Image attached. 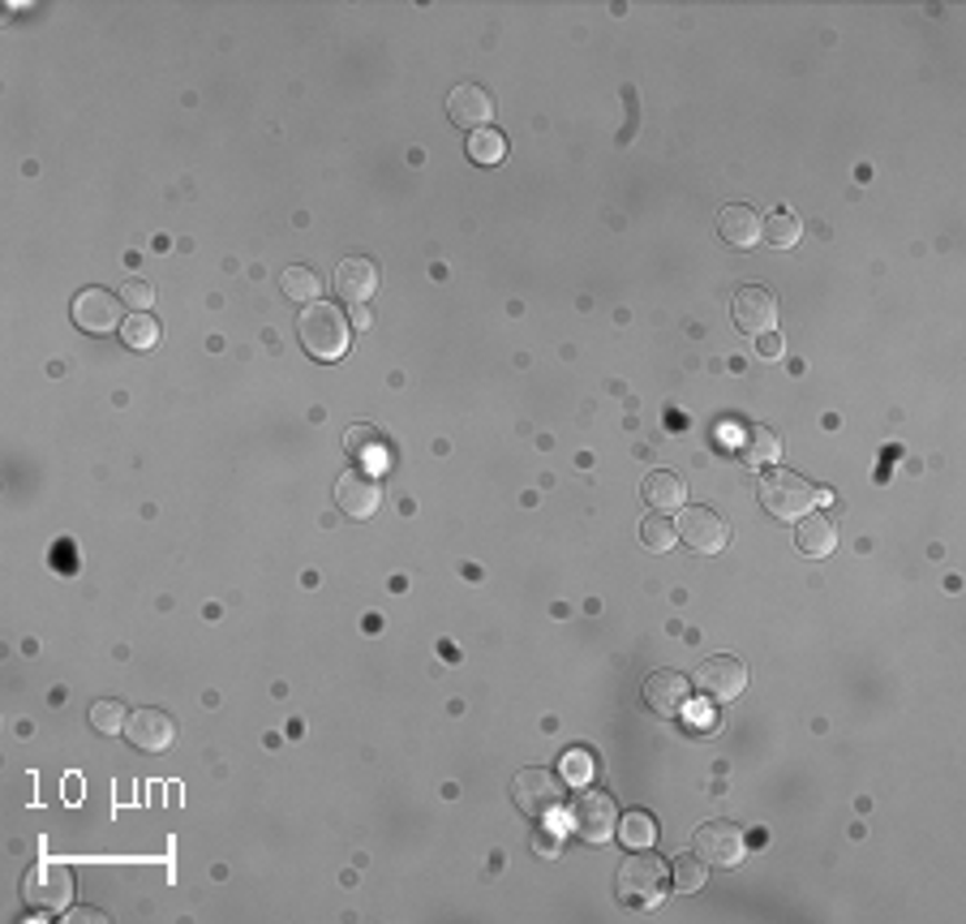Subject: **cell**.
<instances>
[{
	"label": "cell",
	"mask_w": 966,
	"mask_h": 924,
	"mask_svg": "<svg viewBox=\"0 0 966 924\" xmlns=\"http://www.w3.org/2000/svg\"><path fill=\"white\" fill-rule=\"evenodd\" d=\"M280 284H284V293H289L292 301H319L322 293V275L314 271V267H289L284 275H280Z\"/></svg>",
	"instance_id": "obj_27"
},
{
	"label": "cell",
	"mask_w": 966,
	"mask_h": 924,
	"mask_svg": "<svg viewBox=\"0 0 966 924\" xmlns=\"http://www.w3.org/2000/svg\"><path fill=\"white\" fill-rule=\"evenodd\" d=\"M349 452L356 456V464H365V473H386L391 469V452L379 439V430L370 426H353L349 430Z\"/></svg>",
	"instance_id": "obj_20"
},
{
	"label": "cell",
	"mask_w": 966,
	"mask_h": 924,
	"mask_svg": "<svg viewBox=\"0 0 966 924\" xmlns=\"http://www.w3.org/2000/svg\"><path fill=\"white\" fill-rule=\"evenodd\" d=\"M125 723H129V714H125V705H121V701L103 696V701H95V705H91V726H95L99 735H117V731H125Z\"/></svg>",
	"instance_id": "obj_30"
},
{
	"label": "cell",
	"mask_w": 966,
	"mask_h": 924,
	"mask_svg": "<svg viewBox=\"0 0 966 924\" xmlns=\"http://www.w3.org/2000/svg\"><path fill=\"white\" fill-rule=\"evenodd\" d=\"M641 495L653 512H675V508H683V499H687V486H683V478L671 473V469H653L641 482Z\"/></svg>",
	"instance_id": "obj_19"
},
{
	"label": "cell",
	"mask_w": 966,
	"mask_h": 924,
	"mask_svg": "<svg viewBox=\"0 0 966 924\" xmlns=\"http://www.w3.org/2000/svg\"><path fill=\"white\" fill-rule=\"evenodd\" d=\"M22 894L39 912H69V903H73V873L64 864H48L43 860V864H34L31 873H27Z\"/></svg>",
	"instance_id": "obj_7"
},
{
	"label": "cell",
	"mask_w": 966,
	"mask_h": 924,
	"mask_svg": "<svg viewBox=\"0 0 966 924\" xmlns=\"http://www.w3.org/2000/svg\"><path fill=\"white\" fill-rule=\"evenodd\" d=\"M761 503L773 521H799L816 508V486L807 482L804 473L791 469H769L761 478Z\"/></svg>",
	"instance_id": "obj_3"
},
{
	"label": "cell",
	"mask_w": 966,
	"mask_h": 924,
	"mask_svg": "<svg viewBox=\"0 0 966 924\" xmlns=\"http://www.w3.org/2000/svg\"><path fill=\"white\" fill-rule=\"evenodd\" d=\"M641 542L648 551H657V555H666L671 546L678 542V529L666 521V512H653V516H644L641 525Z\"/></svg>",
	"instance_id": "obj_29"
},
{
	"label": "cell",
	"mask_w": 966,
	"mask_h": 924,
	"mask_svg": "<svg viewBox=\"0 0 966 924\" xmlns=\"http://www.w3.org/2000/svg\"><path fill=\"white\" fill-rule=\"evenodd\" d=\"M795 546L804 551L807 560H825V555H834L837 546V529L829 516H821V512H807L799 516V529H795Z\"/></svg>",
	"instance_id": "obj_18"
},
{
	"label": "cell",
	"mask_w": 966,
	"mask_h": 924,
	"mask_svg": "<svg viewBox=\"0 0 966 924\" xmlns=\"http://www.w3.org/2000/svg\"><path fill=\"white\" fill-rule=\"evenodd\" d=\"M335 503H340V512H344L349 521H370V516L383 508V486H379L374 473L349 469V473L340 478V486H335Z\"/></svg>",
	"instance_id": "obj_11"
},
{
	"label": "cell",
	"mask_w": 966,
	"mask_h": 924,
	"mask_svg": "<svg viewBox=\"0 0 966 924\" xmlns=\"http://www.w3.org/2000/svg\"><path fill=\"white\" fill-rule=\"evenodd\" d=\"M301 344L314 362H340L349 353V340H353V328H349V314L331 301H310L301 310Z\"/></svg>",
	"instance_id": "obj_1"
},
{
	"label": "cell",
	"mask_w": 966,
	"mask_h": 924,
	"mask_svg": "<svg viewBox=\"0 0 966 924\" xmlns=\"http://www.w3.org/2000/svg\"><path fill=\"white\" fill-rule=\"evenodd\" d=\"M761 237L769 241L773 250H791V245L804 237V224H799V215H791V211H773L769 220L761 224Z\"/></svg>",
	"instance_id": "obj_25"
},
{
	"label": "cell",
	"mask_w": 966,
	"mask_h": 924,
	"mask_svg": "<svg viewBox=\"0 0 966 924\" xmlns=\"http://www.w3.org/2000/svg\"><path fill=\"white\" fill-rule=\"evenodd\" d=\"M447 117L464 130H490L494 121V96L477 82H460L447 96Z\"/></svg>",
	"instance_id": "obj_12"
},
{
	"label": "cell",
	"mask_w": 966,
	"mask_h": 924,
	"mask_svg": "<svg viewBox=\"0 0 966 924\" xmlns=\"http://www.w3.org/2000/svg\"><path fill=\"white\" fill-rule=\"evenodd\" d=\"M512 795L520 813H529V817H550V813L563 808V779L542 770V765H529V770L515 774Z\"/></svg>",
	"instance_id": "obj_5"
},
{
	"label": "cell",
	"mask_w": 966,
	"mask_h": 924,
	"mask_svg": "<svg viewBox=\"0 0 966 924\" xmlns=\"http://www.w3.org/2000/svg\"><path fill=\"white\" fill-rule=\"evenodd\" d=\"M717 229H722V241L735 245V250H756V245H761V215H756L747 202L722 207Z\"/></svg>",
	"instance_id": "obj_17"
},
{
	"label": "cell",
	"mask_w": 966,
	"mask_h": 924,
	"mask_svg": "<svg viewBox=\"0 0 966 924\" xmlns=\"http://www.w3.org/2000/svg\"><path fill=\"white\" fill-rule=\"evenodd\" d=\"M121 340H125L129 349H138V353L155 349V344H160V319H151L147 310H133L125 323H121Z\"/></svg>",
	"instance_id": "obj_24"
},
{
	"label": "cell",
	"mask_w": 966,
	"mask_h": 924,
	"mask_svg": "<svg viewBox=\"0 0 966 924\" xmlns=\"http://www.w3.org/2000/svg\"><path fill=\"white\" fill-rule=\"evenodd\" d=\"M335 293L353 305H365V301L379 293V267L374 259H344L340 271H335Z\"/></svg>",
	"instance_id": "obj_16"
},
{
	"label": "cell",
	"mask_w": 966,
	"mask_h": 924,
	"mask_svg": "<svg viewBox=\"0 0 966 924\" xmlns=\"http://www.w3.org/2000/svg\"><path fill=\"white\" fill-rule=\"evenodd\" d=\"M64 800H82V779H69V783H64Z\"/></svg>",
	"instance_id": "obj_36"
},
{
	"label": "cell",
	"mask_w": 966,
	"mask_h": 924,
	"mask_svg": "<svg viewBox=\"0 0 966 924\" xmlns=\"http://www.w3.org/2000/svg\"><path fill=\"white\" fill-rule=\"evenodd\" d=\"M696 689L708 696V701H717V705H726V701H735V696L747 689V666H743L735 654H713L696 666Z\"/></svg>",
	"instance_id": "obj_9"
},
{
	"label": "cell",
	"mask_w": 966,
	"mask_h": 924,
	"mask_svg": "<svg viewBox=\"0 0 966 924\" xmlns=\"http://www.w3.org/2000/svg\"><path fill=\"white\" fill-rule=\"evenodd\" d=\"M666 891H671V868H666L662 856L636 852V856L623 860V868H618V898L632 912H657Z\"/></svg>",
	"instance_id": "obj_2"
},
{
	"label": "cell",
	"mask_w": 966,
	"mask_h": 924,
	"mask_svg": "<svg viewBox=\"0 0 966 924\" xmlns=\"http://www.w3.org/2000/svg\"><path fill=\"white\" fill-rule=\"evenodd\" d=\"M353 328H370V310H365V305H356V314H353Z\"/></svg>",
	"instance_id": "obj_37"
},
{
	"label": "cell",
	"mask_w": 966,
	"mask_h": 924,
	"mask_svg": "<svg viewBox=\"0 0 966 924\" xmlns=\"http://www.w3.org/2000/svg\"><path fill=\"white\" fill-rule=\"evenodd\" d=\"M705 860L696 856V852H683V856L671 864V886H675L678 894H692V891H701L705 886Z\"/></svg>",
	"instance_id": "obj_28"
},
{
	"label": "cell",
	"mask_w": 966,
	"mask_h": 924,
	"mask_svg": "<svg viewBox=\"0 0 966 924\" xmlns=\"http://www.w3.org/2000/svg\"><path fill=\"white\" fill-rule=\"evenodd\" d=\"M683 714H687V723H696L701 731H708V726H713V710H705V705H696V710H687V705H683Z\"/></svg>",
	"instance_id": "obj_34"
},
{
	"label": "cell",
	"mask_w": 966,
	"mask_h": 924,
	"mask_svg": "<svg viewBox=\"0 0 966 924\" xmlns=\"http://www.w3.org/2000/svg\"><path fill=\"white\" fill-rule=\"evenodd\" d=\"M559 774H563V783H572V787H588V783L597 779V757H593L588 749H567L563 761H559Z\"/></svg>",
	"instance_id": "obj_26"
},
{
	"label": "cell",
	"mask_w": 966,
	"mask_h": 924,
	"mask_svg": "<svg viewBox=\"0 0 966 924\" xmlns=\"http://www.w3.org/2000/svg\"><path fill=\"white\" fill-rule=\"evenodd\" d=\"M121 301H125V305H133V310H147V305L155 301V289H151L147 280H129L125 289H121Z\"/></svg>",
	"instance_id": "obj_31"
},
{
	"label": "cell",
	"mask_w": 966,
	"mask_h": 924,
	"mask_svg": "<svg viewBox=\"0 0 966 924\" xmlns=\"http://www.w3.org/2000/svg\"><path fill=\"white\" fill-rule=\"evenodd\" d=\"M567 830L576 834L580 843H588V847H606L614 838V830H618V808H614V800L606 792H584L576 795V804L567 808Z\"/></svg>",
	"instance_id": "obj_4"
},
{
	"label": "cell",
	"mask_w": 966,
	"mask_h": 924,
	"mask_svg": "<svg viewBox=\"0 0 966 924\" xmlns=\"http://www.w3.org/2000/svg\"><path fill=\"white\" fill-rule=\"evenodd\" d=\"M533 847H537V856H559L563 852V843H559V834H550V830H537V838H533Z\"/></svg>",
	"instance_id": "obj_33"
},
{
	"label": "cell",
	"mask_w": 966,
	"mask_h": 924,
	"mask_svg": "<svg viewBox=\"0 0 966 924\" xmlns=\"http://www.w3.org/2000/svg\"><path fill=\"white\" fill-rule=\"evenodd\" d=\"M614 834L623 838V847H632V852H648V847L657 843V822H653L644 808H632V813L618 822Z\"/></svg>",
	"instance_id": "obj_22"
},
{
	"label": "cell",
	"mask_w": 966,
	"mask_h": 924,
	"mask_svg": "<svg viewBox=\"0 0 966 924\" xmlns=\"http://www.w3.org/2000/svg\"><path fill=\"white\" fill-rule=\"evenodd\" d=\"M678 542H687L692 551H701V555H722L726 546H731V525H726V516L722 512H713V508H683L678 512Z\"/></svg>",
	"instance_id": "obj_6"
},
{
	"label": "cell",
	"mask_w": 966,
	"mask_h": 924,
	"mask_svg": "<svg viewBox=\"0 0 966 924\" xmlns=\"http://www.w3.org/2000/svg\"><path fill=\"white\" fill-rule=\"evenodd\" d=\"M469 160L485 168L503 164V160H507V138L494 130V125H490V130H473L469 133Z\"/></svg>",
	"instance_id": "obj_23"
},
{
	"label": "cell",
	"mask_w": 966,
	"mask_h": 924,
	"mask_svg": "<svg viewBox=\"0 0 966 924\" xmlns=\"http://www.w3.org/2000/svg\"><path fill=\"white\" fill-rule=\"evenodd\" d=\"M125 735H129V744L142 749V753H163V749L177 740V723H172V714H163V710H138V714H129Z\"/></svg>",
	"instance_id": "obj_15"
},
{
	"label": "cell",
	"mask_w": 966,
	"mask_h": 924,
	"mask_svg": "<svg viewBox=\"0 0 966 924\" xmlns=\"http://www.w3.org/2000/svg\"><path fill=\"white\" fill-rule=\"evenodd\" d=\"M692 847H696V856L705 860V864L731 868V864H739L743 852H747V834H743V830L735 822L717 817V822H705L701 830H696Z\"/></svg>",
	"instance_id": "obj_8"
},
{
	"label": "cell",
	"mask_w": 966,
	"mask_h": 924,
	"mask_svg": "<svg viewBox=\"0 0 966 924\" xmlns=\"http://www.w3.org/2000/svg\"><path fill=\"white\" fill-rule=\"evenodd\" d=\"M121 293H108V289H82L73 298V323L91 335H108V331H121L125 314H121Z\"/></svg>",
	"instance_id": "obj_10"
},
{
	"label": "cell",
	"mask_w": 966,
	"mask_h": 924,
	"mask_svg": "<svg viewBox=\"0 0 966 924\" xmlns=\"http://www.w3.org/2000/svg\"><path fill=\"white\" fill-rule=\"evenodd\" d=\"M782 456V439L765 426H752L739 434V461L752 464V469H765V464H777Z\"/></svg>",
	"instance_id": "obj_21"
},
{
	"label": "cell",
	"mask_w": 966,
	"mask_h": 924,
	"mask_svg": "<svg viewBox=\"0 0 966 924\" xmlns=\"http://www.w3.org/2000/svg\"><path fill=\"white\" fill-rule=\"evenodd\" d=\"M731 314H735V328L739 331L761 335V331H769L773 323H777V298H773L765 284H747V289L735 293Z\"/></svg>",
	"instance_id": "obj_13"
},
{
	"label": "cell",
	"mask_w": 966,
	"mask_h": 924,
	"mask_svg": "<svg viewBox=\"0 0 966 924\" xmlns=\"http://www.w3.org/2000/svg\"><path fill=\"white\" fill-rule=\"evenodd\" d=\"M687 696H692V684H687L683 671H653V675L644 680V705H648L653 714H662V719L683 714Z\"/></svg>",
	"instance_id": "obj_14"
},
{
	"label": "cell",
	"mask_w": 966,
	"mask_h": 924,
	"mask_svg": "<svg viewBox=\"0 0 966 924\" xmlns=\"http://www.w3.org/2000/svg\"><path fill=\"white\" fill-rule=\"evenodd\" d=\"M69 921H108V916L95 912V907H78V912H69Z\"/></svg>",
	"instance_id": "obj_35"
},
{
	"label": "cell",
	"mask_w": 966,
	"mask_h": 924,
	"mask_svg": "<svg viewBox=\"0 0 966 924\" xmlns=\"http://www.w3.org/2000/svg\"><path fill=\"white\" fill-rule=\"evenodd\" d=\"M756 349H761V358H782V335H777V331H761V335H756Z\"/></svg>",
	"instance_id": "obj_32"
}]
</instances>
